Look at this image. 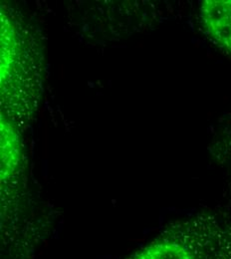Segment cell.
I'll return each instance as SVG.
<instances>
[{
    "mask_svg": "<svg viewBox=\"0 0 231 259\" xmlns=\"http://www.w3.org/2000/svg\"><path fill=\"white\" fill-rule=\"evenodd\" d=\"M126 259H231V221L209 211L177 220Z\"/></svg>",
    "mask_w": 231,
    "mask_h": 259,
    "instance_id": "cell-1",
    "label": "cell"
},
{
    "mask_svg": "<svg viewBox=\"0 0 231 259\" xmlns=\"http://www.w3.org/2000/svg\"><path fill=\"white\" fill-rule=\"evenodd\" d=\"M19 23L1 10V99L17 117L27 116L39 98L37 50Z\"/></svg>",
    "mask_w": 231,
    "mask_h": 259,
    "instance_id": "cell-2",
    "label": "cell"
},
{
    "mask_svg": "<svg viewBox=\"0 0 231 259\" xmlns=\"http://www.w3.org/2000/svg\"><path fill=\"white\" fill-rule=\"evenodd\" d=\"M204 31L231 55V0H204L199 7Z\"/></svg>",
    "mask_w": 231,
    "mask_h": 259,
    "instance_id": "cell-3",
    "label": "cell"
},
{
    "mask_svg": "<svg viewBox=\"0 0 231 259\" xmlns=\"http://www.w3.org/2000/svg\"><path fill=\"white\" fill-rule=\"evenodd\" d=\"M220 140L217 148H215L214 155L231 174V123L227 132L223 133Z\"/></svg>",
    "mask_w": 231,
    "mask_h": 259,
    "instance_id": "cell-4",
    "label": "cell"
}]
</instances>
